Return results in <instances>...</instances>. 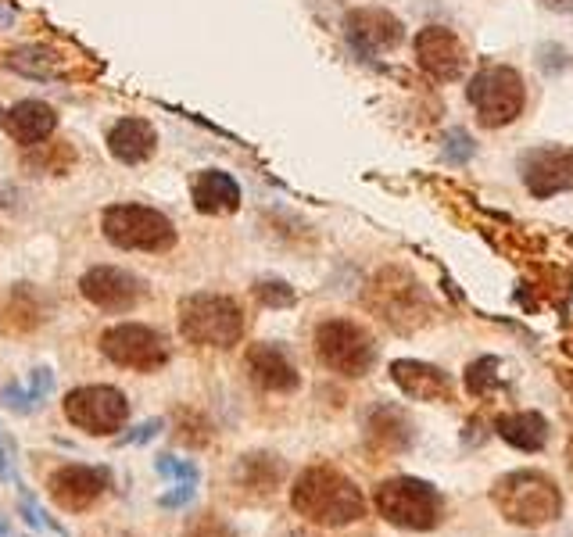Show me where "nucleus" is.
I'll return each instance as SVG.
<instances>
[{
    "instance_id": "5",
    "label": "nucleus",
    "mask_w": 573,
    "mask_h": 537,
    "mask_svg": "<svg viewBox=\"0 0 573 537\" xmlns=\"http://www.w3.org/2000/svg\"><path fill=\"white\" fill-rule=\"evenodd\" d=\"M466 97H470L473 111H477L480 126L502 129L523 115L527 86H523V76L516 69H509V65H491V69H480L477 76L470 79Z\"/></svg>"
},
{
    "instance_id": "17",
    "label": "nucleus",
    "mask_w": 573,
    "mask_h": 537,
    "mask_svg": "<svg viewBox=\"0 0 573 537\" xmlns=\"http://www.w3.org/2000/svg\"><path fill=\"white\" fill-rule=\"evenodd\" d=\"M108 151H112L115 162L122 165H144L154 158L158 151V133L147 119H137V115H126L119 119L112 129H108Z\"/></svg>"
},
{
    "instance_id": "28",
    "label": "nucleus",
    "mask_w": 573,
    "mask_h": 537,
    "mask_svg": "<svg viewBox=\"0 0 573 537\" xmlns=\"http://www.w3.org/2000/svg\"><path fill=\"white\" fill-rule=\"evenodd\" d=\"M538 61H541V72H545V76H559V72H566L573 65L570 51L559 47V43H545L538 51Z\"/></svg>"
},
{
    "instance_id": "23",
    "label": "nucleus",
    "mask_w": 573,
    "mask_h": 537,
    "mask_svg": "<svg viewBox=\"0 0 573 537\" xmlns=\"http://www.w3.org/2000/svg\"><path fill=\"white\" fill-rule=\"evenodd\" d=\"M40 319H43L40 301H36L26 287L15 290V294H11V301H8V308H4V330H8V333H29V330H36V326H40Z\"/></svg>"
},
{
    "instance_id": "32",
    "label": "nucleus",
    "mask_w": 573,
    "mask_h": 537,
    "mask_svg": "<svg viewBox=\"0 0 573 537\" xmlns=\"http://www.w3.org/2000/svg\"><path fill=\"white\" fill-rule=\"evenodd\" d=\"M162 419H147V423H140V427H133L129 434H122L119 437V444L126 448V444H147V441H154V437L162 434Z\"/></svg>"
},
{
    "instance_id": "20",
    "label": "nucleus",
    "mask_w": 573,
    "mask_h": 537,
    "mask_svg": "<svg viewBox=\"0 0 573 537\" xmlns=\"http://www.w3.org/2000/svg\"><path fill=\"white\" fill-rule=\"evenodd\" d=\"M366 434L373 448H384V452H405L412 444V423L402 409L394 405H380L366 416Z\"/></svg>"
},
{
    "instance_id": "1",
    "label": "nucleus",
    "mask_w": 573,
    "mask_h": 537,
    "mask_svg": "<svg viewBox=\"0 0 573 537\" xmlns=\"http://www.w3.org/2000/svg\"><path fill=\"white\" fill-rule=\"evenodd\" d=\"M291 505L298 516L319 527H348L366 516V498L355 487V480L334 466H308L294 480Z\"/></svg>"
},
{
    "instance_id": "21",
    "label": "nucleus",
    "mask_w": 573,
    "mask_h": 537,
    "mask_svg": "<svg viewBox=\"0 0 573 537\" xmlns=\"http://www.w3.org/2000/svg\"><path fill=\"white\" fill-rule=\"evenodd\" d=\"M495 430L502 441H509L520 452H541L548 441V423L541 412H516V416L495 419Z\"/></svg>"
},
{
    "instance_id": "16",
    "label": "nucleus",
    "mask_w": 573,
    "mask_h": 537,
    "mask_svg": "<svg viewBox=\"0 0 573 537\" xmlns=\"http://www.w3.org/2000/svg\"><path fill=\"white\" fill-rule=\"evenodd\" d=\"M4 129L8 137L22 147H40L51 140V133L58 129V111L51 108L47 101H18L11 111H4Z\"/></svg>"
},
{
    "instance_id": "15",
    "label": "nucleus",
    "mask_w": 573,
    "mask_h": 537,
    "mask_svg": "<svg viewBox=\"0 0 573 537\" xmlns=\"http://www.w3.org/2000/svg\"><path fill=\"white\" fill-rule=\"evenodd\" d=\"M244 366H248L251 380L269 394H291V391H298V384H301L291 355L283 348H276V344H266V341L251 344Z\"/></svg>"
},
{
    "instance_id": "35",
    "label": "nucleus",
    "mask_w": 573,
    "mask_h": 537,
    "mask_svg": "<svg viewBox=\"0 0 573 537\" xmlns=\"http://www.w3.org/2000/svg\"><path fill=\"white\" fill-rule=\"evenodd\" d=\"M548 11H556V15H570L573 11V0H541Z\"/></svg>"
},
{
    "instance_id": "37",
    "label": "nucleus",
    "mask_w": 573,
    "mask_h": 537,
    "mask_svg": "<svg viewBox=\"0 0 573 537\" xmlns=\"http://www.w3.org/2000/svg\"><path fill=\"white\" fill-rule=\"evenodd\" d=\"M0 119H4V108H0Z\"/></svg>"
},
{
    "instance_id": "18",
    "label": "nucleus",
    "mask_w": 573,
    "mask_h": 537,
    "mask_svg": "<svg viewBox=\"0 0 573 537\" xmlns=\"http://www.w3.org/2000/svg\"><path fill=\"white\" fill-rule=\"evenodd\" d=\"M391 380L409 394L412 401H448L452 398V380L430 362L420 358H398L391 366Z\"/></svg>"
},
{
    "instance_id": "30",
    "label": "nucleus",
    "mask_w": 573,
    "mask_h": 537,
    "mask_svg": "<svg viewBox=\"0 0 573 537\" xmlns=\"http://www.w3.org/2000/svg\"><path fill=\"white\" fill-rule=\"evenodd\" d=\"M0 401H4V409L18 412V416H29L33 409V401H29V391L26 387H18V384H8L4 391H0Z\"/></svg>"
},
{
    "instance_id": "14",
    "label": "nucleus",
    "mask_w": 573,
    "mask_h": 537,
    "mask_svg": "<svg viewBox=\"0 0 573 537\" xmlns=\"http://www.w3.org/2000/svg\"><path fill=\"white\" fill-rule=\"evenodd\" d=\"M523 183L534 197H556L573 190V151L566 147L534 151L523 165Z\"/></svg>"
},
{
    "instance_id": "19",
    "label": "nucleus",
    "mask_w": 573,
    "mask_h": 537,
    "mask_svg": "<svg viewBox=\"0 0 573 537\" xmlns=\"http://www.w3.org/2000/svg\"><path fill=\"white\" fill-rule=\"evenodd\" d=\"M190 197L201 215H230L240 208L237 179L223 169H201L190 183Z\"/></svg>"
},
{
    "instance_id": "12",
    "label": "nucleus",
    "mask_w": 573,
    "mask_h": 537,
    "mask_svg": "<svg viewBox=\"0 0 573 537\" xmlns=\"http://www.w3.org/2000/svg\"><path fill=\"white\" fill-rule=\"evenodd\" d=\"M344 36L359 54H387L402 43V22L384 8H359L344 18Z\"/></svg>"
},
{
    "instance_id": "6",
    "label": "nucleus",
    "mask_w": 573,
    "mask_h": 537,
    "mask_svg": "<svg viewBox=\"0 0 573 537\" xmlns=\"http://www.w3.org/2000/svg\"><path fill=\"white\" fill-rule=\"evenodd\" d=\"M377 509L387 523L402 530H434L441 523L445 502L437 487L416 477H394L377 487Z\"/></svg>"
},
{
    "instance_id": "8",
    "label": "nucleus",
    "mask_w": 573,
    "mask_h": 537,
    "mask_svg": "<svg viewBox=\"0 0 573 537\" xmlns=\"http://www.w3.org/2000/svg\"><path fill=\"white\" fill-rule=\"evenodd\" d=\"M316 351L326 369L341 376H366L377 362V344L351 319H326L316 326Z\"/></svg>"
},
{
    "instance_id": "10",
    "label": "nucleus",
    "mask_w": 573,
    "mask_h": 537,
    "mask_svg": "<svg viewBox=\"0 0 573 537\" xmlns=\"http://www.w3.org/2000/svg\"><path fill=\"white\" fill-rule=\"evenodd\" d=\"M79 290L83 298L90 301L101 312H133V308L144 301V280L133 276L129 269H119V265H94L86 269L83 280H79Z\"/></svg>"
},
{
    "instance_id": "25",
    "label": "nucleus",
    "mask_w": 573,
    "mask_h": 537,
    "mask_svg": "<svg viewBox=\"0 0 573 537\" xmlns=\"http://www.w3.org/2000/svg\"><path fill=\"white\" fill-rule=\"evenodd\" d=\"M473 151H477V144H473V137L466 129H448L445 144H441V154H445L448 165H466L473 158Z\"/></svg>"
},
{
    "instance_id": "29",
    "label": "nucleus",
    "mask_w": 573,
    "mask_h": 537,
    "mask_svg": "<svg viewBox=\"0 0 573 537\" xmlns=\"http://www.w3.org/2000/svg\"><path fill=\"white\" fill-rule=\"evenodd\" d=\"M29 401H33V409H40L43 401H47V394L54 391V373L47 366H40V369H33V380H29Z\"/></svg>"
},
{
    "instance_id": "34",
    "label": "nucleus",
    "mask_w": 573,
    "mask_h": 537,
    "mask_svg": "<svg viewBox=\"0 0 573 537\" xmlns=\"http://www.w3.org/2000/svg\"><path fill=\"white\" fill-rule=\"evenodd\" d=\"M190 498H194V484H180L176 491L158 498V502H162V509H180V505H187Z\"/></svg>"
},
{
    "instance_id": "33",
    "label": "nucleus",
    "mask_w": 573,
    "mask_h": 537,
    "mask_svg": "<svg viewBox=\"0 0 573 537\" xmlns=\"http://www.w3.org/2000/svg\"><path fill=\"white\" fill-rule=\"evenodd\" d=\"M187 537H233V530L226 527L223 520H215V516H205V520L197 523L194 530H187Z\"/></svg>"
},
{
    "instance_id": "11",
    "label": "nucleus",
    "mask_w": 573,
    "mask_h": 537,
    "mask_svg": "<svg viewBox=\"0 0 573 537\" xmlns=\"http://www.w3.org/2000/svg\"><path fill=\"white\" fill-rule=\"evenodd\" d=\"M54 505L65 512H86L97 498L108 491V469L101 466H83V462H69L51 473L47 480Z\"/></svg>"
},
{
    "instance_id": "22",
    "label": "nucleus",
    "mask_w": 573,
    "mask_h": 537,
    "mask_svg": "<svg viewBox=\"0 0 573 537\" xmlns=\"http://www.w3.org/2000/svg\"><path fill=\"white\" fill-rule=\"evenodd\" d=\"M280 477H283V466L273 455H244V459L237 462V473H233V480H237L244 491H255V495H269V491L280 484Z\"/></svg>"
},
{
    "instance_id": "13",
    "label": "nucleus",
    "mask_w": 573,
    "mask_h": 537,
    "mask_svg": "<svg viewBox=\"0 0 573 537\" xmlns=\"http://www.w3.org/2000/svg\"><path fill=\"white\" fill-rule=\"evenodd\" d=\"M416 58H420V69L430 72L437 83H455L466 69V47L445 26H427L416 36Z\"/></svg>"
},
{
    "instance_id": "3",
    "label": "nucleus",
    "mask_w": 573,
    "mask_h": 537,
    "mask_svg": "<svg viewBox=\"0 0 573 537\" xmlns=\"http://www.w3.org/2000/svg\"><path fill=\"white\" fill-rule=\"evenodd\" d=\"M180 333L201 348H233L244 337V312L226 294H190L180 301Z\"/></svg>"
},
{
    "instance_id": "36",
    "label": "nucleus",
    "mask_w": 573,
    "mask_h": 537,
    "mask_svg": "<svg viewBox=\"0 0 573 537\" xmlns=\"http://www.w3.org/2000/svg\"><path fill=\"white\" fill-rule=\"evenodd\" d=\"M0 537H11V523H8V516L0 512Z\"/></svg>"
},
{
    "instance_id": "4",
    "label": "nucleus",
    "mask_w": 573,
    "mask_h": 537,
    "mask_svg": "<svg viewBox=\"0 0 573 537\" xmlns=\"http://www.w3.org/2000/svg\"><path fill=\"white\" fill-rule=\"evenodd\" d=\"M495 505L509 523L541 527V523L556 520L559 509H563V498H559V487L545 473L520 469V473H509L495 484Z\"/></svg>"
},
{
    "instance_id": "7",
    "label": "nucleus",
    "mask_w": 573,
    "mask_h": 537,
    "mask_svg": "<svg viewBox=\"0 0 573 537\" xmlns=\"http://www.w3.org/2000/svg\"><path fill=\"white\" fill-rule=\"evenodd\" d=\"M65 419L90 437H112L126 427L129 401L112 384H86L65 394Z\"/></svg>"
},
{
    "instance_id": "31",
    "label": "nucleus",
    "mask_w": 573,
    "mask_h": 537,
    "mask_svg": "<svg viewBox=\"0 0 573 537\" xmlns=\"http://www.w3.org/2000/svg\"><path fill=\"white\" fill-rule=\"evenodd\" d=\"M15 444H11V437L0 430V480H8V484H22L18 480V469H15Z\"/></svg>"
},
{
    "instance_id": "9",
    "label": "nucleus",
    "mask_w": 573,
    "mask_h": 537,
    "mask_svg": "<svg viewBox=\"0 0 573 537\" xmlns=\"http://www.w3.org/2000/svg\"><path fill=\"white\" fill-rule=\"evenodd\" d=\"M101 351L115 366L133 369V373H154L169 362V344L158 330L144 323H119L101 333Z\"/></svg>"
},
{
    "instance_id": "24",
    "label": "nucleus",
    "mask_w": 573,
    "mask_h": 537,
    "mask_svg": "<svg viewBox=\"0 0 573 537\" xmlns=\"http://www.w3.org/2000/svg\"><path fill=\"white\" fill-rule=\"evenodd\" d=\"M498 384V358H477L470 369H466V387H470L473 394H491Z\"/></svg>"
},
{
    "instance_id": "27",
    "label": "nucleus",
    "mask_w": 573,
    "mask_h": 537,
    "mask_svg": "<svg viewBox=\"0 0 573 537\" xmlns=\"http://www.w3.org/2000/svg\"><path fill=\"white\" fill-rule=\"evenodd\" d=\"M255 298L266 308H291L294 305V290L283 280H258L255 283Z\"/></svg>"
},
{
    "instance_id": "2",
    "label": "nucleus",
    "mask_w": 573,
    "mask_h": 537,
    "mask_svg": "<svg viewBox=\"0 0 573 537\" xmlns=\"http://www.w3.org/2000/svg\"><path fill=\"white\" fill-rule=\"evenodd\" d=\"M101 233L122 251H147V255H162L176 244V226L158 208L137 205V201H122L108 205L101 212Z\"/></svg>"
},
{
    "instance_id": "26",
    "label": "nucleus",
    "mask_w": 573,
    "mask_h": 537,
    "mask_svg": "<svg viewBox=\"0 0 573 537\" xmlns=\"http://www.w3.org/2000/svg\"><path fill=\"white\" fill-rule=\"evenodd\" d=\"M154 469L162 473V477H172V480H180V484H194L201 480V469H197V462L190 459H172V455H158L154 459Z\"/></svg>"
}]
</instances>
